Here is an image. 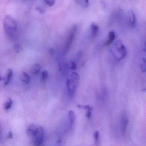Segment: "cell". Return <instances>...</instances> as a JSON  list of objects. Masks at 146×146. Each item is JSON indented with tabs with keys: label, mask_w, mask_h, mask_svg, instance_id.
Here are the masks:
<instances>
[{
	"label": "cell",
	"mask_w": 146,
	"mask_h": 146,
	"mask_svg": "<svg viewBox=\"0 0 146 146\" xmlns=\"http://www.w3.org/2000/svg\"><path fill=\"white\" fill-rule=\"evenodd\" d=\"M4 29L7 37L11 40H13L17 29V25L15 19L10 15H6L4 19Z\"/></svg>",
	"instance_id": "6da1fadb"
},
{
	"label": "cell",
	"mask_w": 146,
	"mask_h": 146,
	"mask_svg": "<svg viewBox=\"0 0 146 146\" xmlns=\"http://www.w3.org/2000/svg\"><path fill=\"white\" fill-rule=\"evenodd\" d=\"M79 80V76L75 72H72L70 77L67 78L66 87L69 96L71 98H72L75 94Z\"/></svg>",
	"instance_id": "7a4b0ae2"
},
{
	"label": "cell",
	"mask_w": 146,
	"mask_h": 146,
	"mask_svg": "<svg viewBox=\"0 0 146 146\" xmlns=\"http://www.w3.org/2000/svg\"><path fill=\"white\" fill-rule=\"evenodd\" d=\"M111 52L113 56L118 60L124 58L127 54L126 48L119 41L116 42L113 45Z\"/></svg>",
	"instance_id": "3957f363"
},
{
	"label": "cell",
	"mask_w": 146,
	"mask_h": 146,
	"mask_svg": "<svg viewBox=\"0 0 146 146\" xmlns=\"http://www.w3.org/2000/svg\"><path fill=\"white\" fill-rule=\"evenodd\" d=\"M78 28L76 25H73L71 29L65 44V52H68V51L70 50L76 36L78 33Z\"/></svg>",
	"instance_id": "277c9868"
},
{
	"label": "cell",
	"mask_w": 146,
	"mask_h": 146,
	"mask_svg": "<svg viewBox=\"0 0 146 146\" xmlns=\"http://www.w3.org/2000/svg\"><path fill=\"white\" fill-rule=\"evenodd\" d=\"M43 128L42 126H39L37 128L35 136L34 137V143L35 145H41L43 142Z\"/></svg>",
	"instance_id": "5b68a950"
},
{
	"label": "cell",
	"mask_w": 146,
	"mask_h": 146,
	"mask_svg": "<svg viewBox=\"0 0 146 146\" xmlns=\"http://www.w3.org/2000/svg\"><path fill=\"white\" fill-rule=\"evenodd\" d=\"M99 30L98 25L95 23H92L90 26V37L92 39L96 38L99 32Z\"/></svg>",
	"instance_id": "8992f818"
},
{
	"label": "cell",
	"mask_w": 146,
	"mask_h": 146,
	"mask_svg": "<svg viewBox=\"0 0 146 146\" xmlns=\"http://www.w3.org/2000/svg\"><path fill=\"white\" fill-rule=\"evenodd\" d=\"M116 35H115V33L113 31H109L107 39L105 43V46H110L111 44H112L115 40Z\"/></svg>",
	"instance_id": "52a82bcc"
},
{
	"label": "cell",
	"mask_w": 146,
	"mask_h": 146,
	"mask_svg": "<svg viewBox=\"0 0 146 146\" xmlns=\"http://www.w3.org/2000/svg\"><path fill=\"white\" fill-rule=\"evenodd\" d=\"M37 128L34 124H31L27 129V133L28 135L34 138L36 133Z\"/></svg>",
	"instance_id": "ba28073f"
},
{
	"label": "cell",
	"mask_w": 146,
	"mask_h": 146,
	"mask_svg": "<svg viewBox=\"0 0 146 146\" xmlns=\"http://www.w3.org/2000/svg\"><path fill=\"white\" fill-rule=\"evenodd\" d=\"M121 123H122V132L123 134L124 135L127 130L128 124H129V119L125 115L122 116Z\"/></svg>",
	"instance_id": "9c48e42d"
},
{
	"label": "cell",
	"mask_w": 146,
	"mask_h": 146,
	"mask_svg": "<svg viewBox=\"0 0 146 146\" xmlns=\"http://www.w3.org/2000/svg\"><path fill=\"white\" fill-rule=\"evenodd\" d=\"M129 19L130 24L132 27L135 25L136 23V17L134 11L132 10H130L129 12Z\"/></svg>",
	"instance_id": "30bf717a"
},
{
	"label": "cell",
	"mask_w": 146,
	"mask_h": 146,
	"mask_svg": "<svg viewBox=\"0 0 146 146\" xmlns=\"http://www.w3.org/2000/svg\"><path fill=\"white\" fill-rule=\"evenodd\" d=\"M13 70L11 69H9L7 71V73L5 76V78H4V82H5V85H8L10 83L11 80L12 78L13 77Z\"/></svg>",
	"instance_id": "8fae6325"
},
{
	"label": "cell",
	"mask_w": 146,
	"mask_h": 146,
	"mask_svg": "<svg viewBox=\"0 0 146 146\" xmlns=\"http://www.w3.org/2000/svg\"><path fill=\"white\" fill-rule=\"evenodd\" d=\"M78 107L80 108H84L87 110V113H86V117L88 119H90L91 117V115H92V110H93V107H90L88 105L86 106H82V105H78Z\"/></svg>",
	"instance_id": "7c38bea8"
},
{
	"label": "cell",
	"mask_w": 146,
	"mask_h": 146,
	"mask_svg": "<svg viewBox=\"0 0 146 146\" xmlns=\"http://www.w3.org/2000/svg\"><path fill=\"white\" fill-rule=\"evenodd\" d=\"M20 77L22 81L26 84H28L30 82V77L26 72H23L21 74Z\"/></svg>",
	"instance_id": "4fadbf2b"
},
{
	"label": "cell",
	"mask_w": 146,
	"mask_h": 146,
	"mask_svg": "<svg viewBox=\"0 0 146 146\" xmlns=\"http://www.w3.org/2000/svg\"><path fill=\"white\" fill-rule=\"evenodd\" d=\"M76 3L81 7L86 8L89 5V0H75Z\"/></svg>",
	"instance_id": "5bb4252c"
},
{
	"label": "cell",
	"mask_w": 146,
	"mask_h": 146,
	"mask_svg": "<svg viewBox=\"0 0 146 146\" xmlns=\"http://www.w3.org/2000/svg\"><path fill=\"white\" fill-rule=\"evenodd\" d=\"M41 70V66L38 64H35L33 65L31 68V72L33 74H36L40 72Z\"/></svg>",
	"instance_id": "9a60e30c"
},
{
	"label": "cell",
	"mask_w": 146,
	"mask_h": 146,
	"mask_svg": "<svg viewBox=\"0 0 146 146\" xmlns=\"http://www.w3.org/2000/svg\"><path fill=\"white\" fill-rule=\"evenodd\" d=\"M13 102L11 99L9 98L7 100V101L5 102L4 106V108L5 110H8L11 107L12 105Z\"/></svg>",
	"instance_id": "2e32d148"
},
{
	"label": "cell",
	"mask_w": 146,
	"mask_h": 146,
	"mask_svg": "<svg viewBox=\"0 0 146 146\" xmlns=\"http://www.w3.org/2000/svg\"><path fill=\"white\" fill-rule=\"evenodd\" d=\"M69 115L71 123L72 124L75 121V118H76L75 113L73 111L70 110L69 111Z\"/></svg>",
	"instance_id": "e0dca14e"
},
{
	"label": "cell",
	"mask_w": 146,
	"mask_h": 146,
	"mask_svg": "<svg viewBox=\"0 0 146 146\" xmlns=\"http://www.w3.org/2000/svg\"><path fill=\"white\" fill-rule=\"evenodd\" d=\"M94 136L96 145H98V143L99 142V139H100V133L99 131H96L94 133Z\"/></svg>",
	"instance_id": "ac0fdd59"
},
{
	"label": "cell",
	"mask_w": 146,
	"mask_h": 146,
	"mask_svg": "<svg viewBox=\"0 0 146 146\" xmlns=\"http://www.w3.org/2000/svg\"><path fill=\"white\" fill-rule=\"evenodd\" d=\"M141 70L143 72H146V59L143 58L142 60L141 64Z\"/></svg>",
	"instance_id": "d6986e66"
},
{
	"label": "cell",
	"mask_w": 146,
	"mask_h": 146,
	"mask_svg": "<svg viewBox=\"0 0 146 146\" xmlns=\"http://www.w3.org/2000/svg\"><path fill=\"white\" fill-rule=\"evenodd\" d=\"M48 72L46 71H44L42 72V79L43 81H45L47 78H48Z\"/></svg>",
	"instance_id": "ffe728a7"
},
{
	"label": "cell",
	"mask_w": 146,
	"mask_h": 146,
	"mask_svg": "<svg viewBox=\"0 0 146 146\" xmlns=\"http://www.w3.org/2000/svg\"><path fill=\"white\" fill-rule=\"evenodd\" d=\"M56 0H45V2L48 5L52 7L54 5Z\"/></svg>",
	"instance_id": "44dd1931"
},
{
	"label": "cell",
	"mask_w": 146,
	"mask_h": 146,
	"mask_svg": "<svg viewBox=\"0 0 146 146\" xmlns=\"http://www.w3.org/2000/svg\"><path fill=\"white\" fill-rule=\"evenodd\" d=\"M14 48L16 52L17 53L19 52L22 50V47H21V46L19 44H16V45H15Z\"/></svg>",
	"instance_id": "7402d4cb"
},
{
	"label": "cell",
	"mask_w": 146,
	"mask_h": 146,
	"mask_svg": "<svg viewBox=\"0 0 146 146\" xmlns=\"http://www.w3.org/2000/svg\"><path fill=\"white\" fill-rule=\"evenodd\" d=\"M76 68L77 66L75 62L72 61L71 62V69L74 70H76Z\"/></svg>",
	"instance_id": "603a6c76"
},
{
	"label": "cell",
	"mask_w": 146,
	"mask_h": 146,
	"mask_svg": "<svg viewBox=\"0 0 146 146\" xmlns=\"http://www.w3.org/2000/svg\"><path fill=\"white\" fill-rule=\"evenodd\" d=\"M13 137V133L12 131H10L9 132V134L8 135V137L7 138L9 139H12Z\"/></svg>",
	"instance_id": "cb8c5ba5"
},
{
	"label": "cell",
	"mask_w": 146,
	"mask_h": 146,
	"mask_svg": "<svg viewBox=\"0 0 146 146\" xmlns=\"http://www.w3.org/2000/svg\"><path fill=\"white\" fill-rule=\"evenodd\" d=\"M49 52H50V54L51 55H53L54 54V50L52 48H51L50 49V51H49Z\"/></svg>",
	"instance_id": "d4e9b609"
},
{
	"label": "cell",
	"mask_w": 146,
	"mask_h": 146,
	"mask_svg": "<svg viewBox=\"0 0 146 146\" xmlns=\"http://www.w3.org/2000/svg\"><path fill=\"white\" fill-rule=\"evenodd\" d=\"M145 51H146V42L145 43Z\"/></svg>",
	"instance_id": "484cf974"
},
{
	"label": "cell",
	"mask_w": 146,
	"mask_h": 146,
	"mask_svg": "<svg viewBox=\"0 0 146 146\" xmlns=\"http://www.w3.org/2000/svg\"></svg>",
	"instance_id": "4316f807"
}]
</instances>
